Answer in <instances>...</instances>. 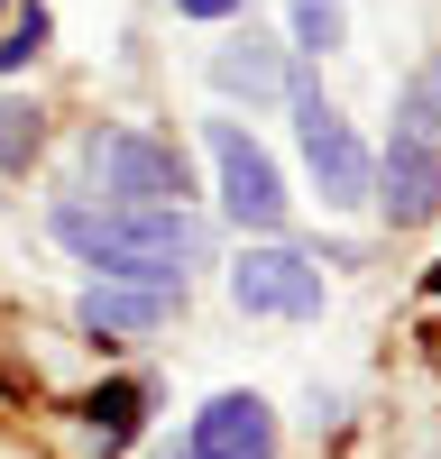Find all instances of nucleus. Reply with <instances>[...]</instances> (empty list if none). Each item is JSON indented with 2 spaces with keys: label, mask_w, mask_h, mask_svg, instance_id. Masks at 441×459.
Here are the masks:
<instances>
[{
  "label": "nucleus",
  "mask_w": 441,
  "mask_h": 459,
  "mask_svg": "<svg viewBox=\"0 0 441 459\" xmlns=\"http://www.w3.org/2000/svg\"><path fill=\"white\" fill-rule=\"evenodd\" d=\"M56 239L101 266V285H147V294H184L203 257V230L184 212H120V203H56Z\"/></svg>",
  "instance_id": "nucleus-1"
},
{
  "label": "nucleus",
  "mask_w": 441,
  "mask_h": 459,
  "mask_svg": "<svg viewBox=\"0 0 441 459\" xmlns=\"http://www.w3.org/2000/svg\"><path fill=\"white\" fill-rule=\"evenodd\" d=\"M285 101H294V138H304V166L322 184L331 212H359L368 203V147L350 138V120L322 101V83H304V74H285Z\"/></svg>",
  "instance_id": "nucleus-2"
},
{
  "label": "nucleus",
  "mask_w": 441,
  "mask_h": 459,
  "mask_svg": "<svg viewBox=\"0 0 441 459\" xmlns=\"http://www.w3.org/2000/svg\"><path fill=\"white\" fill-rule=\"evenodd\" d=\"M92 166H101V194L120 212H184V194H194L184 157L166 138H147V129H101L92 138Z\"/></svg>",
  "instance_id": "nucleus-3"
},
{
  "label": "nucleus",
  "mask_w": 441,
  "mask_h": 459,
  "mask_svg": "<svg viewBox=\"0 0 441 459\" xmlns=\"http://www.w3.org/2000/svg\"><path fill=\"white\" fill-rule=\"evenodd\" d=\"M203 138H212V166H220V203H230V221L285 230V175H276V157H267L239 120H212Z\"/></svg>",
  "instance_id": "nucleus-4"
},
{
  "label": "nucleus",
  "mask_w": 441,
  "mask_h": 459,
  "mask_svg": "<svg viewBox=\"0 0 441 459\" xmlns=\"http://www.w3.org/2000/svg\"><path fill=\"white\" fill-rule=\"evenodd\" d=\"M230 303L239 313H276V322H322V266L294 248H248L230 266Z\"/></svg>",
  "instance_id": "nucleus-5"
},
{
  "label": "nucleus",
  "mask_w": 441,
  "mask_h": 459,
  "mask_svg": "<svg viewBox=\"0 0 441 459\" xmlns=\"http://www.w3.org/2000/svg\"><path fill=\"white\" fill-rule=\"evenodd\" d=\"M368 194H377V212H386L395 230H423V221L441 212V147L414 138V129H395L386 157L368 166Z\"/></svg>",
  "instance_id": "nucleus-6"
},
{
  "label": "nucleus",
  "mask_w": 441,
  "mask_h": 459,
  "mask_svg": "<svg viewBox=\"0 0 441 459\" xmlns=\"http://www.w3.org/2000/svg\"><path fill=\"white\" fill-rule=\"evenodd\" d=\"M194 459H276V413L267 395H212L194 413V441H184Z\"/></svg>",
  "instance_id": "nucleus-7"
},
{
  "label": "nucleus",
  "mask_w": 441,
  "mask_h": 459,
  "mask_svg": "<svg viewBox=\"0 0 441 459\" xmlns=\"http://www.w3.org/2000/svg\"><path fill=\"white\" fill-rule=\"evenodd\" d=\"M175 313V294H147V285H92L83 294V331H157Z\"/></svg>",
  "instance_id": "nucleus-8"
},
{
  "label": "nucleus",
  "mask_w": 441,
  "mask_h": 459,
  "mask_svg": "<svg viewBox=\"0 0 441 459\" xmlns=\"http://www.w3.org/2000/svg\"><path fill=\"white\" fill-rule=\"evenodd\" d=\"M212 83L257 101V92H285V65H276L267 47H257V37H239V47H220V56H212Z\"/></svg>",
  "instance_id": "nucleus-9"
},
{
  "label": "nucleus",
  "mask_w": 441,
  "mask_h": 459,
  "mask_svg": "<svg viewBox=\"0 0 441 459\" xmlns=\"http://www.w3.org/2000/svg\"><path fill=\"white\" fill-rule=\"evenodd\" d=\"M138 413H147V386H129V377H110V386L83 404V423H92V441L101 450H120L129 432H138Z\"/></svg>",
  "instance_id": "nucleus-10"
},
{
  "label": "nucleus",
  "mask_w": 441,
  "mask_h": 459,
  "mask_svg": "<svg viewBox=\"0 0 441 459\" xmlns=\"http://www.w3.org/2000/svg\"><path fill=\"white\" fill-rule=\"evenodd\" d=\"M47 28H56V19L37 10V0H19V10L0 19V74H19V65H28L37 47H47Z\"/></svg>",
  "instance_id": "nucleus-11"
},
{
  "label": "nucleus",
  "mask_w": 441,
  "mask_h": 459,
  "mask_svg": "<svg viewBox=\"0 0 441 459\" xmlns=\"http://www.w3.org/2000/svg\"><path fill=\"white\" fill-rule=\"evenodd\" d=\"M294 47H304V56L341 47V0H294Z\"/></svg>",
  "instance_id": "nucleus-12"
},
{
  "label": "nucleus",
  "mask_w": 441,
  "mask_h": 459,
  "mask_svg": "<svg viewBox=\"0 0 441 459\" xmlns=\"http://www.w3.org/2000/svg\"><path fill=\"white\" fill-rule=\"evenodd\" d=\"M37 157V110L0 92V166H28Z\"/></svg>",
  "instance_id": "nucleus-13"
},
{
  "label": "nucleus",
  "mask_w": 441,
  "mask_h": 459,
  "mask_svg": "<svg viewBox=\"0 0 441 459\" xmlns=\"http://www.w3.org/2000/svg\"><path fill=\"white\" fill-rule=\"evenodd\" d=\"M404 129H414V138L441 129V65H423L414 83H404Z\"/></svg>",
  "instance_id": "nucleus-14"
},
{
  "label": "nucleus",
  "mask_w": 441,
  "mask_h": 459,
  "mask_svg": "<svg viewBox=\"0 0 441 459\" xmlns=\"http://www.w3.org/2000/svg\"><path fill=\"white\" fill-rule=\"evenodd\" d=\"M175 10H184V19H230L239 0H175Z\"/></svg>",
  "instance_id": "nucleus-15"
},
{
  "label": "nucleus",
  "mask_w": 441,
  "mask_h": 459,
  "mask_svg": "<svg viewBox=\"0 0 441 459\" xmlns=\"http://www.w3.org/2000/svg\"><path fill=\"white\" fill-rule=\"evenodd\" d=\"M10 10H19V0H0V19H10Z\"/></svg>",
  "instance_id": "nucleus-16"
},
{
  "label": "nucleus",
  "mask_w": 441,
  "mask_h": 459,
  "mask_svg": "<svg viewBox=\"0 0 441 459\" xmlns=\"http://www.w3.org/2000/svg\"><path fill=\"white\" fill-rule=\"evenodd\" d=\"M166 459H194V450H166Z\"/></svg>",
  "instance_id": "nucleus-17"
}]
</instances>
